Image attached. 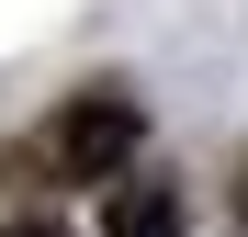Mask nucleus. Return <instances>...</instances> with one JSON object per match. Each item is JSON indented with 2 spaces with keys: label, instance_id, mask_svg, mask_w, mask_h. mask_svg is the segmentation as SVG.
<instances>
[{
  "label": "nucleus",
  "instance_id": "f257e3e1",
  "mask_svg": "<svg viewBox=\"0 0 248 237\" xmlns=\"http://www.w3.org/2000/svg\"><path fill=\"white\" fill-rule=\"evenodd\" d=\"M136 136H147V113L124 102V91H68L46 125L23 136V170L34 181H124Z\"/></svg>",
  "mask_w": 248,
  "mask_h": 237
},
{
  "label": "nucleus",
  "instance_id": "f03ea898",
  "mask_svg": "<svg viewBox=\"0 0 248 237\" xmlns=\"http://www.w3.org/2000/svg\"><path fill=\"white\" fill-rule=\"evenodd\" d=\"M181 181H158V170H124L113 181V204H102V237H181Z\"/></svg>",
  "mask_w": 248,
  "mask_h": 237
},
{
  "label": "nucleus",
  "instance_id": "7ed1b4c3",
  "mask_svg": "<svg viewBox=\"0 0 248 237\" xmlns=\"http://www.w3.org/2000/svg\"><path fill=\"white\" fill-rule=\"evenodd\" d=\"M0 237H68L57 215H12V226H0Z\"/></svg>",
  "mask_w": 248,
  "mask_h": 237
},
{
  "label": "nucleus",
  "instance_id": "20e7f679",
  "mask_svg": "<svg viewBox=\"0 0 248 237\" xmlns=\"http://www.w3.org/2000/svg\"><path fill=\"white\" fill-rule=\"evenodd\" d=\"M237 204H248V181H237Z\"/></svg>",
  "mask_w": 248,
  "mask_h": 237
}]
</instances>
